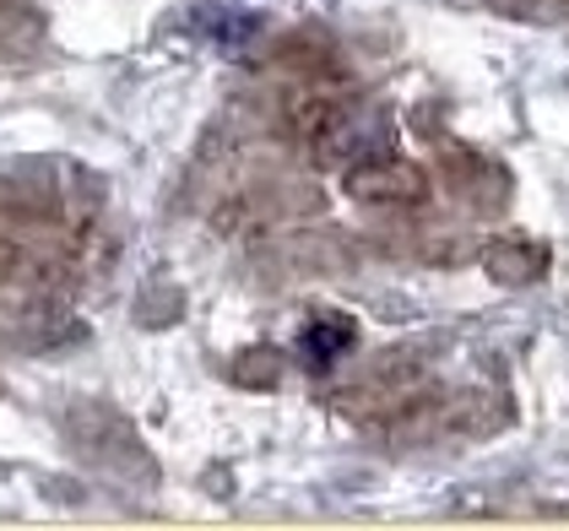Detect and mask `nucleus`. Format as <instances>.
<instances>
[{"instance_id":"nucleus-2","label":"nucleus","mask_w":569,"mask_h":531,"mask_svg":"<svg viewBox=\"0 0 569 531\" xmlns=\"http://www.w3.org/2000/svg\"><path fill=\"white\" fill-rule=\"evenodd\" d=\"M358 342V325H352V314H320V320H309L305 337H299V348H305L309 363H331V358H342Z\"/></svg>"},{"instance_id":"nucleus-3","label":"nucleus","mask_w":569,"mask_h":531,"mask_svg":"<svg viewBox=\"0 0 569 531\" xmlns=\"http://www.w3.org/2000/svg\"><path fill=\"white\" fill-rule=\"evenodd\" d=\"M256 28H261V17H256V11H222V6L207 11V33L222 39V44H239V39H250Z\"/></svg>"},{"instance_id":"nucleus-1","label":"nucleus","mask_w":569,"mask_h":531,"mask_svg":"<svg viewBox=\"0 0 569 531\" xmlns=\"http://www.w3.org/2000/svg\"><path fill=\"white\" fill-rule=\"evenodd\" d=\"M352 190L363 196V201H412V196H423V174L412 169V163H363L358 174H352Z\"/></svg>"},{"instance_id":"nucleus-4","label":"nucleus","mask_w":569,"mask_h":531,"mask_svg":"<svg viewBox=\"0 0 569 531\" xmlns=\"http://www.w3.org/2000/svg\"><path fill=\"white\" fill-rule=\"evenodd\" d=\"M488 266H493L499 282H505V277H510V282H531V277L542 271V256H537V250H493Z\"/></svg>"}]
</instances>
